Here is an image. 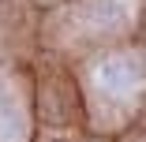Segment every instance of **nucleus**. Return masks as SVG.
<instances>
[{"mask_svg": "<svg viewBox=\"0 0 146 142\" xmlns=\"http://www.w3.org/2000/svg\"><path fill=\"white\" fill-rule=\"evenodd\" d=\"M94 75H98V86H101L109 97H135V94H142V86H146L139 60H135V56H127V52L105 56Z\"/></svg>", "mask_w": 146, "mask_h": 142, "instance_id": "1", "label": "nucleus"}, {"mask_svg": "<svg viewBox=\"0 0 146 142\" xmlns=\"http://www.w3.org/2000/svg\"><path fill=\"white\" fill-rule=\"evenodd\" d=\"M131 19H135L131 0H90V8H86V22L98 30H124Z\"/></svg>", "mask_w": 146, "mask_h": 142, "instance_id": "2", "label": "nucleus"}, {"mask_svg": "<svg viewBox=\"0 0 146 142\" xmlns=\"http://www.w3.org/2000/svg\"><path fill=\"white\" fill-rule=\"evenodd\" d=\"M0 142H26V108L8 86H0Z\"/></svg>", "mask_w": 146, "mask_h": 142, "instance_id": "3", "label": "nucleus"}]
</instances>
